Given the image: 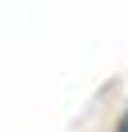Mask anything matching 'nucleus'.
<instances>
[{"label": "nucleus", "mask_w": 128, "mask_h": 132, "mask_svg": "<svg viewBox=\"0 0 128 132\" xmlns=\"http://www.w3.org/2000/svg\"><path fill=\"white\" fill-rule=\"evenodd\" d=\"M116 132H128V116H124V120H120V128H116Z\"/></svg>", "instance_id": "1"}]
</instances>
